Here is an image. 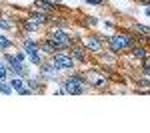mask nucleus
I'll use <instances>...</instances> for the list:
<instances>
[{
    "label": "nucleus",
    "instance_id": "nucleus-21",
    "mask_svg": "<svg viewBox=\"0 0 150 133\" xmlns=\"http://www.w3.org/2000/svg\"><path fill=\"white\" fill-rule=\"evenodd\" d=\"M0 30H8V22H4V20H0Z\"/></svg>",
    "mask_w": 150,
    "mask_h": 133
},
{
    "label": "nucleus",
    "instance_id": "nucleus-17",
    "mask_svg": "<svg viewBox=\"0 0 150 133\" xmlns=\"http://www.w3.org/2000/svg\"><path fill=\"white\" fill-rule=\"evenodd\" d=\"M8 78V68L4 66L2 62H0V81H4V79Z\"/></svg>",
    "mask_w": 150,
    "mask_h": 133
},
{
    "label": "nucleus",
    "instance_id": "nucleus-12",
    "mask_svg": "<svg viewBox=\"0 0 150 133\" xmlns=\"http://www.w3.org/2000/svg\"><path fill=\"white\" fill-rule=\"evenodd\" d=\"M36 8H42V10L50 12V10H54V4L48 2V0H36Z\"/></svg>",
    "mask_w": 150,
    "mask_h": 133
},
{
    "label": "nucleus",
    "instance_id": "nucleus-24",
    "mask_svg": "<svg viewBox=\"0 0 150 133\" xmlns=\"http://www.w3.org/2000/svg\"><path fill=\"white\" fill-rule=\"evenodd\" d=\"M146 16H148V18H150V6H148V8H146Z\"/></svg>",
    "mask_w": 150,
    "mask_h": 133
},
{
    "label": "nucleus",
    "instance_id": "nucleus-6",
    "mask_svg": "<svg viewBox=\"0 0 150 133\" xmlns=\"http://www.w3.org/2000/svg\"><path fill=\"white\" fill-rule=\"evenodd\" d=\"M6 62H8V68H12V72H14L16 76H22L24 74L22 60H18L16 56H6Z\"/></svg>",
    "mask_w": 150,
    "mask_h": 133
},
{
    "label": "nucleus",
    "instance_id": "nucleus-9",
    "mask_svg": "<svg viewBox=\"0 0 150 133\" xmlns=\"http://www.w3.org/2000/svg\"><path fill=\"white\" fill-rule=\"evenodd\" d=\"M84 48L90 50V52H100V50H102V40H100V38H86Z\"/></svg>",
    "mask_w": 150,
    "mask_h": 133
},
{
    "label": "nucleus",
    "instance_id": "nucleus-22",
    "mask_svg": "<svg viewBox=\"0 0 150 133\" xmlns=\"http://www.w3.org/2000/svg\"><path fill=\"white\" fill-rule=\"evenodd\" d=\"M16 58H18V60H22V62H24V60H26V54H24V52H18V54H16Z\"/></svg>",
    "mask_w": 150,
    "mask_h": 133
},
{
    "label": "nucleus",
    "instance_id": "nucleus-23",
    "mask_svg": "<svg viewBox=\"0 0 150 133\" xmlns=\"http://www.w3.org/2000/svg\"><path fill=\"white\" fill-rule=\"evenodd\" d=\"M86 2H88V4H96V6L102 4V0H86Z\"/></svg>",
    "mask_w": 150,
    "mask_h": 133
},
{
    "label": "nucleus",
    "instance_id": "nucleus-18",
    "mask_svg": "<svg viewBox=\"0 0 150 133\" xmlns=\"http://www.w3.org/2000/svg\"><path fill=\"white\" fill-rule=\"evenodd\" d=\"M132 54L136 56V58H146V50H144V48H134Z\"/></svg>",
    "mask_w": 150,
    "mask_h": 133
},
{
    "label": "nucleus",
    "instance_id": "nucleus-15",
    "mask_svg": "<svg viewBox=\"0 0 150 133\" xmlns=\"http://www.w3.org/2000/svg\"><path fill=\"white\" fill-rule=\"evenodd\" d=\"M24 28H26V32H36V30H38V24H36L34 20H26V22H24Z\"/></svg>",
    "mask_w": 150,
    "mask_h": 133
},
{
    "label": "nucleus",
    "instance_id": "nucleus-7",
    "mask_svg": "<svg viewBox=\"0 0 150 133\" xmlns=\"http://www.w3.org/2000/svg\"><path fill=\"white\" fill-rule=\"evenodd\" d=\"M10 84H12V88L16 89L18 93H24V95H30V93H32V89L28 88V86L24 84V79H20V78H14Z\"/></svg>",
    "mask_w": 150,
    "mask_h": 133
},
{
    "label": "nucleus",
    "instance_id": "nucleus-4",
    "mask_svg": "<svg viewBox=\"0 0 150 133\" xmlns=\"http://www.w3.org/2000/svg\"><path fill=\"white\" fill-rule=\"evenodd\" d=\"M52 64L58 68V70H70L74 66V58L66 54H54L52 56Z\"/></svg>",
    "mask_w": 150,
    "mask_h": 133
},
{
    "label": "nucleus",
    "instance_id": "nucleus-13",
    "mask_svg": "<svg viewBox=\"0 0 150 133\" xmlns=\"http://www.w3.org/2000/svg\"><path fill=\"white\" fill-rule=\"evenodd\" d=\"M40 50H42V52H46V54H54L56 46L52 44L50 40H46V42H42V44H40Z\"/></svg>",
    "mask_w": 150,
    "mask_h": 133
},
{
    "label": "nucleus",
    "instance_id": "nucleus-3",
    "mask_svg": "<svg viewBox=\"0 0 150 133\" xmlns=\"http://www.w3.org/2000/svg\"><path fill=\"white\" fill-rule=\"evenodd\" d=\"M130 46H132V40H130L128 36L118 34V36H112V38H110V48H112L114 52H122V50H126Z\"/></svg>",
    "mask_w": 150,
    "mask_h": 133
},
{
    "label": "nucleus",
    "instance_id": "nucleus-11",
    "mask_svg": "<svg viewBox=\"0 0 150 133\" xmlns=\"http://www.w3.org/2000/svg\"><path fill=\"white\" fill-rule=\"evenodd\" d=\"M30 20H34L36 24H44V22H48V16L44 12H32L30 14Z\"/></svg>",
    "mask_w": 150,
    "mask_h": 133
},
{
    "label": "nucleus",
    "instance_id": "nucleus-10",
    "mask_svg": "<svg viewBox=\"0 0 150 133\" xmlns=\"http://www.w3.org/2000/svg\"><path fill=\"white\" fill-rule=\"evenodd\" d=\"M86 81L92 84V86H96V88H102L104 84H106V79H104L102 76H98V74H88V76H86Z\"/></svg>",
    "mask_w": 150,
    "mask_h": 133
},
{
    "label": "nucleus",
    "instance_id": "nucleus-5",
    "mask_svg": "<svg viewBox=\"0 0 150 133\" xmlns=\"http://www.w3.org/2000/svg\"><path fill=\"white\" fill-rule=\"evenodd\" d=\"M40 48H38V44H32V42H26L24 44V52L30 56V60H32V64H36V66H40L42 62H40V52H38Z\"/></svg>",
    "mask_w": 150,
    "mask_h": 133
},
{
    "label": "nucleus",
    "instance_id": "nucleus-14",
    "mask_svg": "<svg viewBox=\"0 0 150 133\" xmlns=\"http://www.w3.org/2000/svg\"><path fill=\"white\" fill-rule=\"evenodd\" d=\"M72 58H76L78 62H84V52H82V48L80 46H72Z\"/></svg>",
    "mask_w": 150,
    "mask_h": 133
},
{
    "label": "nucleus",
    "instance_id": "nucleus-2",
    "mask_svg": "<svg viewBox=\"0 0 150 133\" xmlns=\"http://www.w3.org/2000/svg\"><path fill=\"white\" fill-rule=\"evenodd\" d=\"M50 42L56 46V50H64V48H70V36L64 30H50Z\"/></svg>",
    "mask_w": 150,
    "mask_h": 133
},
{
    "label": "nucleus",
    "instance_id": "nucleus-20",
    "mask_svg": "<svg viewBox=\"0 0 150 133\" xmlns=\"http://www.w3.org/2000/svg\"><path fill=\"white\" fill-rule=\"evenodd\" d=\"M144 70L150 72V58H144Z\"/></svg>",
    "mask_w": 150,
    "mask_h": 133
},
{
    "label": "nucleus",
    "instance_id": "nucleus-16",
    "mask_svg": "<svg viewBox=\"0 0 150 133\" xmlns=\"http://www.w3.org/2000/svg\"><path fill=\"white\" fill-rule=\"evenodd\" d=\"M12 84H6V81H0V93H12Z\"/></svg>",
    "mask_w": 150,
    "mask_h": 133
},
{
    "label": "nucleus",
    "instance_id": "nucleus-19",
    "mask_svg": "<svg viewBox=\"0 0 150 133\" xmlns=\"http://www.w3.org/2000/svg\"><path fill=\"white\" fill-rule=\"evenodd\" d=\"M8 46H10V40L6 36H0V50H6Z\"/></svg>",
    "mask_w": 150,
    "mask_h": 133
},
{
    "label": "nucleus",
    "instance_id": "nucleus-8",
    "mask_svg": "<svg viewBox=\"0 0 150 133\" xmlns=\"http://www.w3.org/2000/svg\"><path fill=\"white\" fill-rule=\"evenodd\" d=\"M56 70L58 68L50 62V64H40V72H42V76L44 78H48V79H54L56 78Z\"/></svg>",
    "mask_w": 150,
    "mask_h": 133
},
{
    "label": "nucleus",
    "instance_id": "nucleus-1",
    "mask_svg": "<svg viewBox=\"0 0 150 133\" xmlns=\"http://www.w3.org/2000/svg\"><path fill=\"white\" fill-rule=\"evenodd\" d=\"M84 86H86V78L84 76H72L62 84L64 93H74V95H80L84 93Z\"/></svg>",
    "mask_w": 150,
    "mask_h": 133
}]
</instances>
